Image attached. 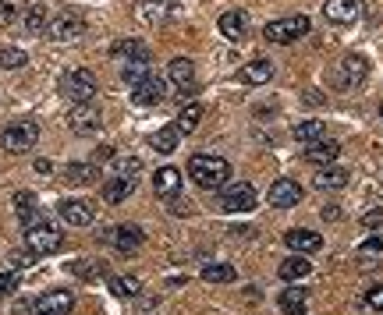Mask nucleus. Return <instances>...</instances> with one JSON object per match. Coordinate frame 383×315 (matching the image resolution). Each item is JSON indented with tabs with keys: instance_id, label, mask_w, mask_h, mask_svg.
<instances>
[{
	"instance_id": "obj_1",
	"label": "nucleus",
	"mask_w": 383,
	"mask_h": 315,
	"mask_svg": "<svg viewBox=\"0 0 383 315\" xmlns=\"http://www.w3.org/2000/svg\"><path fill=\"white\" fill-rule=\"evenodd\" d=\"M188 177L199 188H220L231 177V163L220 156H192L188 160Z\"/></svg>"
},
{
	"instance_id": "obj_2",
	"label": "nucleus",
	"mask_w": 383,
	"mask_h": 315,
	"mask_svg": "<svg viewBox=\"0 0 383 315\" xmlns=\"http://www.w3.org/2000/svg\"><path fill=\"white\" fill-rule=\"evenodd\" d=\"M61 96L72 103H93L96 100V75L86 68H75L61 78Z\"/></svg>"
},
{
	"instance_id": "obj_3",
	"label": "nucleus",
	"mask_w": 383,
	"mask_h": 315,
	"mask_svg": "<svg viewBox=\"0 0 383 315\" xmlns=\"http://www.w3.org/2000/svg\"><path fill=\"white\" fill-rule=\"evenodd\" d=\"M40 142V124L36 121H15L4 128V135H0V145H4V153H29L33 145Z\"/></svg>"
},
{
	"instance_id": "obj_4",
	"label": "nucleus",
	"mask_w": 383,
	"mask_h": 315,
	"mask_svg": "<svg viewBox=\"0 0 383 315\" xmlns=\"http://www.w3.org/2000/svg\"><path fill=\"white\" fill-rule=\"evenodd\" d=\"M309 29H312V22H309L305 15H287V18L270 22V25L263 29V36H266L270 43H295V40L309 36Z\"/></svg>"
},
{
	"instance_id": "obj_5",
	"label": "nucleus",
	"mask_w": 383,
	"mask_h": 315,
	"mask_svg": "<svg viewBox=\"0 0 383 315\" xmlns=\"http://www.w3.org/2000/svg\"><path fill=\"white\" fill-rule=\"evenodd\" d=\"M25 244L36 251V255H54L64 248V234L54 227V223H36V227H25Z\"/></svg>"
},
{
	"instance_id": "obj_6",
	"label": "nucleus",
	"mask_w": 383,
	"mask_h": 315,
	"mask_svg": "<svg viewBox=\"0 0 383 315\" xmlns=\"http://www.w3.org/2000/svg\"><path fill=\"white\" fill-rule=\"evenodd\" d=\"M220 209L224 213H252L256 209V188L238 181V184H220Z\"/></svg>"
},
{
	"instance_id": "obj_7",
	"label": "nucleus",
	"mask_w": 383,
	"mask_h": 315,
	"mask_svg": "<svg viewBox=\"0 0 383 315\" xmlns=\"http://www.w3.org/2000/svg\"><path fill=\"white\" fill-rule=\"evenodd\" d=\"M47 36H50L54 43H75L79 36H86V18H82V15H75V11H64V15L50 18Z\"/></svg>"
},
{
	"instance_id": "obj_8",
	"label": "nucleus",
	"mask_w": 383,
	"mask_h": 315,
	"mask_svg": "<svg viewBox=\"0 0 383 315\" xmlns=\"http://www.w3.org/2000/svg\"><path fill=\"white\" fill-rule=\"evenodd\" d=\"M75 294L72 290H47L33 301V315H72Z\"/></svg>"
},
{
	"instance_id": "obj_9",
	"label": "nucleus",
	"mask_w": 383,
	"mask_h": 315,
	"mask_svg": "<svg viewBox=\"0 0 383 315\" xmlns=\"http://www.w3.org/2000/svg\"><path fill=\"white\" fill-rule=\"evenodd\" d=\"M167 89H171L167 78H160V75H146L139 85H132V100H135L139 107H153V103H164V100H167Z\"/></svg>"
},
{
	"instance_id": "obj_10",
	"label": "nucleus",
	"mask_w": 383,
	"mask_h": 315,
	"mask_svg": "<svg viewBox=\"0 0 383 315\" xmlns=\"http://www.w3.org/2000/svg\"><path fill=\"white\" fill-rule=\"evenodd\" d=\"M68 124H72V131H79V135H93V131H100L103 114H100L96 103H72Z\"/></svg>"
},
{
	"instance_id": "obj_11",
	"label": "nucleus",
	"mask_w": 383,
	"mask_h": 315,
	"mask_svg": "<svg viewBox=\"0 0 383 315\" xmlns=\"http://www.w3.org/2000/svg\"><path fill=\"white\" fill-rule=\"evenodd\" d=\"M266 198H270V206H273V209H291V206H298V202H302V184H298V181L280 177V181H273V184H270Z\"/></svg>"
},
{
	"instance_id": "obj_12",
	"label": "nucleus",
	"mask_w": 383,
	"mask_h": 315,
	"mask_svg": "<svg viewBox=\"0 0 383 315\" xmlns=\"http://www.w3.org/2000/svg\"><path fill=\"white\" fill-rule=\"evenodd\" d=\"M57 213H61V220H64L68 227H89V223L96 220L93 202H86V198H64V202L57 206Z\"/></svg>"
},
{
	"instance_id": "obj_13",
	"label": "nucleus",
	"mask_w": 383,
	"mask_h": 315,
	"mask_svg": "<svg viewBox=\"0 0 383 315\" xmlns=\"http://www.w3.org/2000/svg\"><path fill=\"white\" fill-rule=\"evenodd\" d=\"M107 241H110L121 255H132V251L142 248L146 234H142V227H135V223H121V227H114V230L107 234Z\"/></svg>"
},
{
	"instance_id": "obj_14",
	"label": "nucleus",
	"mask_w": 383,
	"mask_h": 315,
	"mask_svg": "<svg viewBox=\"0 0 383 315\" xmlns=\"http://www.w3.org/2000/svg\"><path fill=\"white\" fill-rule=\"evenodd\" d=\"M362 11H365L362 0H326L323 4V18L333 22V25H351Z\"/></svg>"
},
{
	"instance_id": "obj_15",
	"label": "nucleus",
	"mask_w": 383,
	"mask_h": 315,
	"mask_svg": "<svg viewBox=\"0 0 383 315\" xmlns=\"http://www.w3.org/2000/svg\"><path fill=\"white\" fill-rule=\"evenodd\" d=\"M167 78H171V85H174L181 96H188V93L195 89V64H192L188 57H174L171 68H167Z\"/></svg>"
},
{
	"instance_id": "obj_16",
	"label": "nucleus",
	"mask_w": 383,
	"mask_h": 315,
	"mask_svg": "<svg viewBox=\"0 0 383 315\" xmlns=\"http://www.w3.org/2000/svg\"><path fill=\"white\" fill-rule=\"evenodd\" d=\"M153 188L160 198H178L181 195V170L178 167H160L153 174Z\"/></svg>"
},
{
	"instance_id": "obj_17",
	"label": "nucleus",
	"mask_w": 383,
	"mask_h": 315,
	"mask_svg": "<svg viewBox=\"0 0 383 315\" xmlns=\"http://www.w3.org/2000/svg\"><path fill=\"white\" fill-rule=\"evenodd\" d=\"M284 244H287L295 255H312V251L323 248V237H319L316 230H287V234H284Z\"/></svg>"
},
{
	"instance_id": "obj_18",
	"label": "nucleus",
	"mask_w": 383,
	"mask_h": 315,
	"mask_svg": "<svg viewBox=\"0 0 383 315\" xmlns=\"http://www.w3.org/2000/svg\"><path fill=\"white\" fill-rule=\"evenodd\" d=\"M174 8H178V0H139V18L142 22H149V25H156V22H164V18H171L174 15Z\"/></svg>"
},
{
	"instance_id": "obj_19",
	"label": "nucleus",
	"mask_w": 383,
	"mask_h": 315,
	"mask_svg": "<svg viewBox=\"0 0 383 315\" xmlns=\"http://www.w3.org/2000/svg\"><path fill=\"white\" fill-rule=\"evenodd\" d=\"M337 156H341V145H337L333 138H316V142L305 145V160L316 163V167H326V163H333Z\"/></svg>"
},
{
	"instance_id": "obj_20",
	"label": "nucleus",
	"mask_w": 383,
	"mask_h": 315,
	"mask_svg": "<svg viewBox=\"0 0 383 315\" xmlns=\"http://www.w3.org/2000/svg\"><path fill=\"white\" fill-rule=\"evenodd\" d=\"M341 71H344L341 85H362V82H365V75H369V61H365V57H358V54H348V57L341 61Z\"/></svg>"
},
{
	"instance_id": "obj_21",
	"label": "nucleus",
	"mask_w": 383,
	"mask_h": 315,
	"mask_svg": "<svg viewBox=\"0 0 383 315\" xmlns=\"http://www.w3.org/2000/svg\"><path fill=\"white\" fill-rule=\"evenodd\" d=\"M64 181H68V184H79V188L96 184V181H100V167H96V163H68V167H64Z\"/></svg>"
},
{
	"instance_id": "obj_22",
	"label": "nucleus",
	"mask_w": 383,
	"mask_h": 315,
	"mask_svg": "<svg viewBox=\"0 0 383 315\" xmlns=\"http://www.w3.org/2000/svg\"><path fill=\"white\" fill-rule=\"evenodd\" d=\"M132 191H135V177H125V174H118V177H110V181L103 184V198H107L110 206L125 202Z\"/></svg>"
},
{
	"instance_id": "obj_23",
	"label": "nucleus",
	"mask_w": 383,
	"mask_h": 315,
	"mask_svg": "<svg viewBox=\"0 0 383 315\" xmlns=\"http://www.w3.org/2000/svg\"><path fill=\"white\" fill-rule=\"evenodd\" d=\"M316 188H323V191H337V188H344L348 184V170L344 167H333V163H326L319 174H316V181H312Z\"/></svg>"
},
{
	"instance_id": "obj_24",
	"label": "nucleus",
	"mask_w": 383,
	"mask_h": 315,
	"mask_svg": "<svg viewBox=\"0 0 383 315\" xmlns=\"http://www.w3.org/2000/svg\"><path fill=\"white\" fill-rule=\"evenodd\" d=\"M280 280H287V283H295V280H305L309 273H312V266H309V258L305 255H291V258H284L280 262Z\"/></svg>"
},
{
	"instance_id": "obj_25",
	"label": "nucleus",
	"mask_w": 383,
	"mask_h": 315,
	"mask_svg": "<svg viewBox=\"0 0 383 315\" xmlns=\"http://www.w3.org/2000/svg\"><path fill=\"white\" fill-rule=\"evenodd\" d=\"M305 304H309V290H305V287H287V290L280 294V311H284V315H302Z\"/></svg>"
},
{
	"instance_id": "obj_26",
	"label": "nucleus",
	"mask_w": 383,
	"mask_h": 315,
	"mask_svg": "<svg viewBox=\"0 0 383 315\" xmlns=\"http://www.w3.org/2000/svg\"><path fill=\"white\" fill-rule=\"evenodd\" d=\"M245 29H248V22H245L241 11H227V15H220V32H224L231 43L245 40Z\"/></svg>"
},
{
	"instance_id": "obj_27",
	"label": "nucleus",
	"mask_w": 383,
	"mask_h": 315,
	"mask_svg": "<svg viewBox=\"0 0 383 315\" xmlns=\"http://www.w3.org/2000/svg\"><path fill=\"white\" fill-rule=\"evenodd\" d=\"M270 78H273V64L270 61H252V64L241 68V82L245 85H266Z\"/></svg>"
},
{
	"instance_id": "obj_28",
	"label": "nucleus",
	"mask_w": 383,
	"mask_h": 315,
	"mask_svg": "<svg viewBox=\"0 0 383 315\" xmlns=\"http://www.w3.org/2000/svg\"><path fill=\"white\" fill-rule=\"evenodd\" d=\"M110 54L114 57H128V61H149V47L142 40H121V43H114Z\"/></svg>"
},
{
	"instance_id": "obj_29",
	"label": "nucleus",
	"mask_w": 383,
	"mask_h": 315,
	"mask_svg": "<svg viewBox=\"0 0 383 315\" xmlns=\"http://www.w3.org/2000/svg\"><path fill=\"white\" fill-rule=\"evenodd\" d=\"M178 138H181V131L171 124V128L153 131V135H149V145H153L156 153H164V156H167V153H174V149H178Z\"/></svg>"
},
{
	"instance_id": "obj_30",
	"label": "nucleus",
	"mask_w": 383,
	"mask_h": 315,
	"mask_svg": "<svg viewBox=\"0 0 383 315\" xmlns=\"http://www.w3.org/2000/svg\"><path fill=\"white\" fill-rule=\"evenodd\" d=\"M202 280H206V283H234V280H238V269L227 266V262H210V266L202 269Z\"/></svg>"
},
{
	"instance_id": "obj_31",
	"label": "nucleus",
	"mask_w": 383,
	"mask_h": 315,
	"mask_svg": "<svg viewBox=\"0 0 383 315\" xmlns=\"http://www.w3.org/2000/svg\"><path fill=\"white\" fill-rule=\"evenodd\" d=\"M199 121H202V107L199 103H188L181 114H178V121H174V128L181 131V135H192L195 128H199Z\"/></svg>"
},
{
	"instance_id": "obj_32",
	"label": "nucleus",
	"mask_w": 383,
	"mask_h": 315,
	"mask_svg": "<svg viewBox=\"0 0 383 315\" xmlns=\"http://www.w3.org/2000/svg\"><path fill=\"white\" fill-rule=\"evenodd\" d=\"M295 138L305 142V145L316 142V138H326V124H323V121H298V124H295Z\"/></svg>"
},
{
	"instance_id": "obj_33",
	"label": "nucleus",
	"mask_w": 383,
	"mask_h": 315,
	"mask_svg": "<svg viewBox=\"0 0 383 315\" xmlns=\"http://www.w3.org/2000/svg\"><path fill=\"white\" fill-rule=\"evenodd\" d=\"M139 290H142L139 276H110V294L114 297H135Z\"/></svg>"
},
{
	"instance_id": "obj_34",
	"label": "nucleus",
	"mask_w": 383,
	"mask_h": 315,
	"mask_svg": "<svg viewBox=\"0 0 383 315\" xmlns=\"http://www.w3.org/2000/svg\"><path fill=\"white\" fill-rule=\"evenodd\" d=\"M25 64H29L25 50H18V47H4V50H0V68H4V71H18Z\"/></svg>"
},
{
	"instance_id": "obj_35",
	"label": "nucleus",
	"mask_w": 383,
	"mask_h": 315,
	"mask_svg": "<svg viewBox=\"0 0 383 315\" xmlns=\"http://www.w3.org/2000/svg\"><path fill=\"white\" fill-rule=\"evenodd\" d=\"M47 25H50V18H47V8H29L25 11V29L33 32V36H40V32H47Z\"/></svg>"
},
{
	"instance_id": "obj_36",
	"label": "nucleus",
	"mask_w": 383,
	"mask_h": 315,
	"mask_svg": "<svg viewBox=\"0 0 383 315\" xmlns=\"http://www.w3.org/2000/svg\"><path fill=\"white\" fill-rule=\"evenodd\" d=\"M146 75H153V71H149V61H128V64L121 68V78H125L128 85H139Z\"/></svg>"
},
{
	"instance_id": "obj_37",
	"label": "nucleus",
	"mask_w": 383,
	"mask_h": 315,
	"mask_svg": "<svg viewBox=\"0 0 383 315\" xmlns=\"http://www.w3.org/2000/svg\"><path fill=\"white\" fill-rule=\"evenodd\" d=\"M68 269H72L75 276H82V280L103 276V266H100V262H89V258H75V262H68Z\"/></svg>"
},
{
	"instance_id": "obj_38",
	"label": "nucleus",
	"mask_w": 383,
	"mask_h": 315,
	"mask_svg": "<svg viewBox=\"0 0 383 315\" xmlns=\"http://www.w3.org/2000/svg\"><path fill=\"white\" fill-rule=\"evenodd\" d=\"M15 209H18V220H22L25 213L36 209V195H33V191H18V195H15Z\"/></svg>"
},
{
	"instance_id": "obj_39",
	"label": "nucleus",
	"mask_w": 383,
	"mask_h": 315,
	"mask_svg": "<svg viewBox=\"0 0 383 315\" xmlns=\"http://www.w3.org/2000/svg\"><path fill=\"white\" fill-rule=\"evenodd\" d=\"M18 287V273L15 269H0V297H8Z\"/></svg>"
},
{
	"instance_id": "obj_40",
	"label": "nucleus",
	"mask_w": 383,
	"mask_h": 315,
	"mask_svg": "<svg viewBox=\"0 0 383 315\" xmlns=\"http://www.w3.org/2000/svg\"><path fill=\"white\" fill-rule=\"evenodd\" d=\"M114 163H118V174H125V177H135V174L142 170L139 160H118V156H114Z\"/></svg>"
},
{
	"instance_id": "obj_41",
	"label": "nucleus",
	"mask_w": 383,
	"mask_h": 315,
	"mask_svg": "<svg viewBox=\"0 0 383 315\" xmlns=\"http://www.w3.org/2000/svg\"><path fill=\"white\" fill-rule=\"evenodd\" d=\"M362 227H365V230H376V227H383V206H379V209H369V213L362 216Z\"/></svg>"
},
{
	"instance_id": "obj_42",
	"label": "nucleus",
	"mask_w": 383,
	"mask_h": 315,
	"mask_svg": "<svg viewBox=\"0 0 383 315\" xmlns=\"http://www.w3.org/2000/svg\"><path fill=\"white\" fill-rule=\"evenodd\" d=\"M365 304H369L372 311H383V283H376V287L365 294Z\"/></svg>"
},
{
	"instance_id": "obj_43",
	"label": "nucleus",
	"mask_w": 383,
	"mask_h": 315,
	"mask_svg": "<svg viewBox=\"0 0 383 315\" xmlns=\"http://www.w3.org/2000/svg\"><path fill=\"white\" fill-rule=\"evenodd\" d=\"M114 156H118V153H114V145H100V149L93 153V163H96V167H103V163H114Z\"/></svg>"
},
{
	"instance_id": "obj_44",
	"label": "nucleus",
	"mask_w": 383,
	"mask_h": 315,
	"mask_svg": "<svg viewBox=\"0 0 383 315\" xmlns=\"http://www.w3.org/2000/svg\"><path fill=\"white\" fill-rule=\"evenodd\" d=\"M15 15H18V8L0 4V29H11V25H15Z\"/></svg>"
},
{
	"instance_id": "obj_45",
	"label": "nucleus",
	"mask_w": 383,
	"mask_h": 315,
	"mask_svg": "<svg viewBox=\"0 0 383 315\" xmlns=\"http://www.w3.org/2000/svg\"><path fill=\"white\" fill-rule=\"evenodd\" d=\"M33 258H40L33 248H29V251H15V255H11V262H15V266H29Z\"/></svg>"
},
{
	"instance_id": "obj_46",
	"label": "nucleus",
	"mask_w": 383,
	"mask_h": 315,
	"mask_svg": "<svg viewBox=\"0 0 383 315\" xmlns=\"http://www.w3.org/2000/svg\"><path fill=\"white\" fill-rule=\"evenodd\" d=\"M171 209H174V216H188V213H192V206H185V202H178V198H171Z\"/></svg>"
},
{
	"instance_id": "obj_47",
	"label": "nucleus",
	"mask_w": 383,
	"mask_h": 315,
	"mask_svg": "<svg viewBox=\"0 0 383 315\" xmlns=\"http://www.w3.org/2000/svg\"><path fill=\"white\" fill-rule=\"evenodd\" d=\"M323 220H341V206H323Z\"/></svg>"
},
{
	"instance_id": "obj_48",
	"label": "nucleus",
	"mask_w": 383,
	"mask_h": 315,
	"mask_svg": "<svg viewBox=\"0 0 383 315\" xmlns=\"http://www.w3.org/2000/svg\"><path fill=\"white\" fill-rule=\"evenodd\" d=\"M231 234H234V237H256V227H234Z\"/></svg>"
},
{
	"instance_id": "obj_49",
	"label": "nucleus",
	"mask_w": 383,
	"mask_h": 315,
	"mask_svg": "<svg viewBox=\"0 0 383 315\" xmlns=\"http://www.w3.org/2000/svg\"><path fill=\"white\" fill-rule=\"evenodd\" d=\"M379 248H383V237H372V241L362 244V251H379Z\"/></svg>"
},
{
	"instance_id": "obj_50",
	"label": "nucleus",
	"mask_w": 383,
	"mask_h": 315,
	"mask_svg": "<svg viewBox=\"0 0 383 315\" xmlns=\"http://www.w3.org/2000/svg\"><path fill=\"white\" fill-rule=\"evenodd\" d=\"M36 170H40V174H50L54 167H50V160H36Z\"/></svg>"
},
{
	"instance_id": "obj_51",
	"label": "nucleus",
	"mask_w": 383,
	"mask_h": 315,
	"mask_svg": "<svg viewBox=\"0 0 383 315\" xmlns=\"http://www.w3.org/2000/svg\"><path fill=\"white\" fill-rule=\"evenodd\" d=\"M0 4H8V8H25V0H0Z\"/></svg>"
},
{
	"instance_id": "obj_52",
	"label": "nucleus",
	"mask_w": 383,
	"mask_h": 315,
	"mask_svg": "<svg viewBox=\"0 0 383 315\" xmlns=\"http://www.w3.org/2000/svg\"><path fill=\"white\" fill-rule=\"evenodd\" d=\"M379 117H383V103H379Z\"/></svg>"
}]
</instances>
